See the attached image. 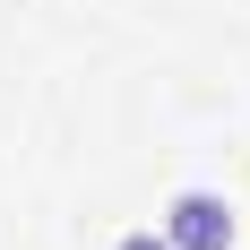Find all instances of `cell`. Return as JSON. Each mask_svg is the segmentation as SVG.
I'll return each instance as SVG.
<instances>
[{
	"label": "cell",
	"mask_w": 250,
	"mask_h": 250,
	"mask_svg": "<svg viewBox=\"0 0 250 250\" xmlns=\"http://www.w3.org/2000/svg\"><path fill=\"white\" fill-rule=\"evenodd\" d=\"M164 242L173 250H233L242 242V216H233L225 190H173L164 199Z\"/></svg>",
	"instance_id": "1"
},
{
	"label": "cell",
	"mask_w": 250,
	"mask_h": 250,
	"mask_svg": "<svg viewBox=\"0 0 250 250\" xmlns=\"http://www.w3.org/2000/svg\"><path fill=\"white\" fill-rule=\"evenodd\" d=\"M112 250H173V242H164V225H129Z\"/></svg>",
	"instance_id": "2"
}]
</instances>
